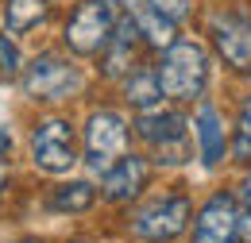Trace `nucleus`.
I'll return each instance as SVG.
<instances>
[{"label":"nucleus","instance_id":"nucleus-13","mask_svg":"<svg viewBox=\"0 0 251 243\" xmlns=\"http://www.w3.org/2000/svg\"><path fill=\"white\" fill-rule=\"evenodd\" d=\"M135 24L124 20V24H116L112 31V39H108V47L100 50V66H104V73L108 77H116V73H124L127 66H131V50H135Z\"/></svg>","mask_w":251,"mask_h":243},{"label":"nucleus","instance_id":"nucleus-7","mask_svg":"<svg viewBox=\"0 0 251 243\" xmlns=\"http://www.w3.org/2000/svg\"><path fill=\"white\" fill-rule=\"evenodd\" d=\"M81 85V73L77 66H70L66 58H54V54H43L27 66L24 73V93L35 97V100H62Z\"/></svg>","mask_w":251,"mask_h":243},{"label":"nucleus","instance_id":"nucleus-10","mask_svg":"<svg viewBox=\"0 0 251 243\" xmlns=\"http://www.w3.org/2000/svg\"><path fill=\"white\" fill-rule=\"evenodd\" d=\"M143 185H147V162L139 154H124L112 170L100 174V189L108 201H131L143 193Z\"/></svg>","mask_w":251,"mask_h":243},{"label":"nucleus","instance_id":"nucleus-18","mask_svg":"<svg viewBox=\"0 0 251 243\" xmlns=\"http://www.w3.org/2000/svg\"><path fill=\"white\" fill-rule=\"evenodd\" d=\"M240 240L251 243V178L240 182Z\"/></svg>","mask_w":251,"mask_h":243},{"label":"nucleus","instance_id":"nucleus-21","mask_svg":"<svg viewBox=\"0 0 251 243\" xmlns=\"http://www.w3.org/2000/svg\"><path fill=\"white\" fill-rule=\"evenodd\" d=\"M4 189H8V170L0 166V193H4Z\"/></svg>","mask_w":251,"mask_h":243},{"label":"nucleus","instance_id":"nucleus-2","mask_svg":"<svg viewBox=\"0 0 251 243\" xmlns=\"http://www.w3.org/2000/svg\"><path fill=\"white\" fill-rule=\"evenodd\" d=\"M112 31H116L112 0H85V4H77V8L70 12L62 39H66V47H70L74 54H100V50L108 47Z\"/></svg>","mask_w":251,"mask_h":243},{"label":"nucleus","instance_id":"nucleus-9","mask_svg":"<svg viewBox=\"0 0 251 243\" xmlns=\"http://www.w3.org/2000/svg\"><path fill=\"white\" fill-rule=\"evenodd\" d=\"M213 47L232 70L251 73V20L248 16H217L213 20Z\"/></svg>","mask_w":251,"mask_h":243},{"label":"nucleus","instance_id":"nucleus-11","mask_svg":"<svg viewBox=\"0 0 251 243\" xmlns=\"http://www.w3.org/2000/svg\"><path fill=\"white\" fill-rule=\"evenodd\" d=\"M116 4L127 12V20L151 47H174V20H166L158 12L155 0H116Z\"/></svg>","mask_w":251,"mask_h":243},{"label":"nucleus","instance_id":"nucleus-15","mask_svg":"<svg viewBox=\"0 0 251 243\" xmlns=\"http://www.w3.org/2000/svg\"><path fill=\"white\" fill-rule=\"evenodd\" d=\"M47 12H50V4L47 0H8V31L12 35H24V31H31L35 24H43L47 20Z\"/></svg>","mask_w":251,"mask_h":243},{"label":"nucleus","instance_id":"nucleus-14","mask_svg":"<svg viewBox=\"0 0 251 243\" xmlns=\"http://www.w3.org/2000/svg\"><path fill=\"white\" fill-rule=\"evenodd\" d=\"M162 81H158L155 70H139V73H131L127 77V104L131 108H139V112H151L162 104Z\"/></svg>","mask_w":251,"mask_h":243},{"label":"nucleus","instance_id":"nucleus-16","mask_svg":"<svg viewBox=\"0 0 251 243\" xmlns=\"http://www.w3.org/2000/svg\"><path fill=\"white\" fill-rule=\"evenodd\" d=\"M93 201L97 189L89 182H70L50 193V209H58V213H85V209H93Z\"/></svg>","mask_w":251,"mask_h":243},{"label":"nucleus","instance_id":"nucleus-12","mask_svg":"<svg viewBox=\"0 0 251 243\" xmlns=\"http://www.w3.org/2000/svg\"><path fill=\"white\" fill-rule=\"evenodd\" d=\"M197 143H201V158H205V166H217L220 158H224V147H228V139H224V123H220V112L213 104H205L201 112H197Z\"/></svg>","mask_w":251,"mask_h":243},{"label":"nucleus","instance_id":"nucleus-3","mask_svg":"<svg viewBox=\"0 0 251 243\" xmlns=\"http://www.w3.org/2000/svg\"><path fill=\"white\" fill-rule=\"evenodd\" d=\"M186 224H189V197H182V193L151 197L147 205H139V209L131 213V220H127L131 236L151 240V243H162V240L182 236Z\"/></svg>","mask_w":251,"mask_h":243},{"label":"nucleus","instance_id":"nucleus-5","mask_svg":"<svg viewBox=\"0 0 251 243\" xmlns=\"http://www.w3.org/2000/svg\"><path fill=\"white\" fill-rule=\"evenodd\" d=\"M31 154H35V162H39L47 174H66V170L77 162V139H74L70 120L50 116V120L35 123V131H31Z\"/></svg>","mask_w":251,"mask_h":243},{"label":"nucleus","instance_id":"nucleus-19","mask_svg":"<svg viewBox=\"0 0 251 243\" xmlns=\"http://www.w3.org/2000/svg\"><path fill=\"white\" fill-rule=\"evenodd\" d=\"M155 8L166 16V20H174V24H178V20L189 12V0H155Z\"/></svg>","mask_w":251,"mask_h":243},{"label":"nucleus","instance_id":"nucleus-4","mask_svg":"<svg viewBox=\"0 0 251 243\" xmlns=\"http://www.w3.org/2000/svg\"><path fill=\"white\" fill-rule=\"evenodd\" d=\"M124 147H127L124 116L120 112H108V108L93 112L89 123H85V162H89V170H97V174L112 170L124 158Z\"/></svg>","mask_w":251,"mask_h":243},{"label":"nucleus","instance_id":"nucleus-8","mask_svg":"<svg viewBox=\"0 0 251 243\" xmlns=\"http://www.w3.org/2000/svg\"><path fill=\"white\" fill-rule=\"evenodd\" d=\"M240 240V209L228 193H217L201 205L193 220V243H236Z\"/></svg>","mask_w":251,"mask_h":243},{"label":"nucleus","instance_id":"nucleus-6","mask_svg":"<svg viewBox=\"0 0 251 243\" xmlns=\"http://www.w3.org/2000/svg\"><path fill=\"white\" fill-rule=\"evenodd\" d=\"M135 135L155 147L158 162H170V166L186 162V154H189L186 151V120L178 112H162V108L143 112L135 120Z\"/></svg>","mask_w":251,"mask_h":243},{"label":"nucleus","instance_id":"nucleus-1","mask_svg":"<svg viewBox=\"0 0 251 243\" xmlns=\"http://www.w3.org/2000/svg\"><path fill=\"white\" fill-rule=\"evenodd\" d=\"M158 81H162V93L174 97V100H193L201 97L205 81H209V58L197 43H174L166 47L162 62L155 66Z\"/></svg>","mask_w":251,"mask_h":243},{"label":"nucleus","instance_id":"nucleus-17","mask_svg":"<svg viewBox=\"0 0 251 243\" xmlns=\"http://www.w3.org/2000/svg\"><path fill=\"white\" fill-rule=\"evenodd\" d=\"M236 158L240 162H251V97L244 100V108H240V120H236Z\"/></svg>","mask_w":251,"mask_h":243},{"label":"nucleus","instance_id":"nucleus-20","mask_svg":"<svg viewBox=\"0 0 251 243\" xmlns=\"http://www.w3.org/2000/svg\"><path fill=\"white\" fill-rule=\"evenodd\" d=\"M0 70H8V73H16L20 70V50L0 35Z\"/></svg>","mask_w":251,"mask_h":243}]
</instances>
